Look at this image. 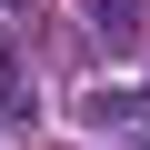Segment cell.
I'll use <instances>...</instances> for the list:
<instances>
[{
    "mask_svg": "<svg viewBox=\"0 0 150 150\" xmlns=\"http://www.w3.org/2000/svg\"><path fill=\"white\" fill-rule=\"evenodd\" d=\"M0 10H20V0H0Z\"/></svg>",
    "mask_w": 150,
    "mask_h": 150,
    "instance_id": "3",
    "label": "cell"
},
{
    "mask_svg": "<svg viewBox=\"0 0 150 150\" xmlns=\"http://www.w3.org/2000/svg\"><path fill=\"white\" fill-rule=\"evenodd\" d=\"M80 10H90V40L130 50V40H140V10H150V0H80Z\"/></svg>",
    "mask_w": 150,
    "mask_h": 150,
    "instance_id": "1",
    "label": "cell"
},
{
    "mask_svg": "<svg viewBox=\"0 0 150 150\" xmlns=\"http://www.w3.org/2000/svg\"><path fill=\"white\" fill-rule=\"evenodd\" d=\"M30 90H20V70H10V50H0V110H20Z\"/></svg>",
    "mask_w": 150,
    "mask_h": 150,
    "instance_id": "2",
    "label": "cell"
}]
</instances>
